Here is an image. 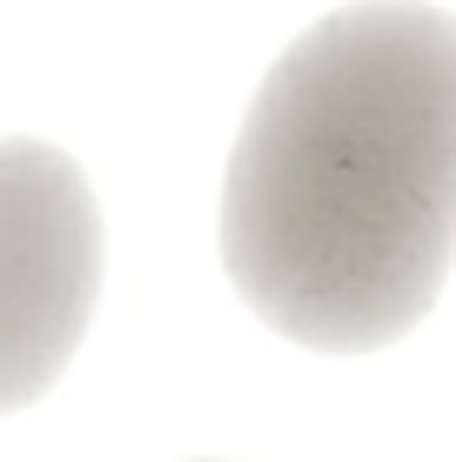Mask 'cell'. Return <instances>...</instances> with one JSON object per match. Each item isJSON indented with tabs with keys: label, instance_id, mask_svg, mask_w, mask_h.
<instances>
[{
	"label": "cell",
	"instance_id": "cell-1",
	"mask_svg": "<svg viewBox=\"0 0 456 462\" xmlns=\"http://www.w3.org/2000/svg\"><path fill=\"white\" fill-rule=\"evenodd\" d=\"M456 235V21L363 0L269 68L222 181V262L275 336L322 356L403 342Z\"/></svg>",
	"mask_w": 456,
	"mask_h": 462
},
{
	"label": "cell",
	"instance_id": "cell-2",
	"mask_svg": "<svg viewBox=\"0 0 456 462\" xmlns=\"http://www.w3.org/2000/svg\"><path fill=\"white\" fill-rule=\"evenodd\" d=\"M101 295V208L74 154L0 141V416L41 402Z\"/></svg>",
	"mask_w": 456,
	"mask_h": 462
}]
</instances>
